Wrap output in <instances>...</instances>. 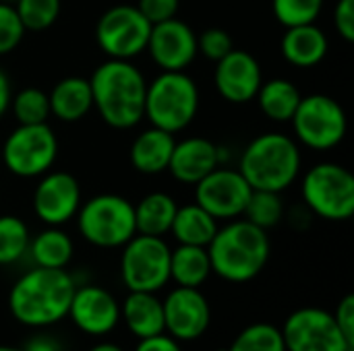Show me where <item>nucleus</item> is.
Masks as SVG:
<instances>
[{
	"instance_id": "f257e3e1",
	"label": "nucleus",
	"mask_w": 354,
	"mask_h": 351,
	"mask_svg": "<svg viewBox=\"0 0 354 351\" xmlns=\"http://www.w3.org/2000/svg\"><path fill=\"white\" fill-rule=\"evenodd\" d=\"M93 108L100 118L116 130H129L143 120L147 81L131 60L108 58L91 79Z\"/></svg>"
},
{
	"instance_id": "f03ea898",
	"label": "nucleus",
	"mask_w": 354,
	"mask_h": 351,
	"mask_svg": "<svg viewBox=\"0 0 354 351\" xmlns=\"http://www.w3.org/2000/svg\"><path fill=\"white\" fill-rule=\"evenodd\" d=\"M75 279L66 269L33 267L19 277L8 294V308L21 325L41 329L62 321L75 294Z\"/></svg>"
},
{
	"instance_id": "7ed1b4c3",
	"label": "nucleus",
	"mask_w": 354,
	"mask_h": 351,
	"mask_svg": "<svg viewBox=\"0 0 354 351\" xmlns=\"http://www.w3.org/2000/svg\"><path fill=\"white\" fill-rule=\"evenodd\" d=\"M272 244L266 230L251 221L230 219L218 228L214 240L207 244L212 273L230 283H247L255 279L270 261Z\"/></svg>"
},
{
	"instance_id": "20e7f679",
	"label": "nucleus",
	"mask_w": 354,
	"mask_h": 351,
	"mask_svg": "<svg viewBox=\"0 0 354 351\" xmlns=\"http://www.w3.org/2000/svg\"><path fill=\"white\" fill-rule=\"evenodd\" d=\"M301 168V145L292 137L263 132L243 149L236 170L253 190L284 192L299 180Z\"/></svg>"
},
{
	"instance_id": "39448f33",
	"label": "nucleus",
	"mask_w": 354,
	"mask_h": 351,
	"mask_svg": "<svg viewBox=\"0 0 354 351\" xmlns=\"http://www.w3.org/2000/svg\"><path fill=\"white\" fill-rule=\"evenodd\" d=\"M199 112V87L185 70H162L145 91L143 118L166 132L185 130Z\"/></svg>"
},
{
	"instance_id": "423d86ee",
	"label": "nucleus",
	"mask_w": 354,
	"mask_h": 351,
	"mask_svg": "<svg viewBox=\"0 0 354 351\" xmlns=\"http://www.w3.org/2000/svg\"><path fill=\"white\" fill-rule=\"evenodd\" d=\"M75 217L81 238L95 248H122L137 234L135 205L120 194H95L81 203Z\"/></svg>"
},
{
	"instance_id": "0eeeda50",
	"label": "nucleus",
	"mask_w": 354,
	"mask_h": 351,
	"mask_svg": "<svg viewBox=\"0 0 354 351\" xmlns=\"http://www.w3.org/2000/svg\"><path fill=\"white\" fill-rule=\"evenodd\" d=\"M305 205L326 221H346L354 213V176L348 168L322 161L307 170L301 182Z\"/></svg>"
},
{
	"instance_id": "6e6552de",
	"label": "nucleus",
	"mask_w": 354,
	"mask_h": 351,
	"mask_svg": "<svg viewBox=\"0 0 354 351\" xmlns=\"http://www.w3.org/2000/svg\"><path fill=\"white\" fill-rule=\"evenodd\" d=\"M290 124L295 130V141L311 151H330L338 147L348 130L344 108L334 97L324 93L301 97Z\"/></svg>"
},
{
	"instance_id": "1a4fd4ad",
	"label": "nucleus",
	"mask_w": 354,
	"mask_h": 351,
	"mask_svg": "<svg viewBox=\"0 0 354 351\" xmlns=\"http://www.w3.org/2000/svg\"><path fill=\"white\" fill-rule=\"evenodd\" d=\"M170 246L160 236L135 234L120 257V277L129 292H160L170 281Z\"/></svg>"
},
{
	"instance_id": "9d476101",
	"label": "nucleus",
	"mask_w": 354,
	"mask_h": 351,
	"mask_svg": "<svg viewBox=\"0 0 354 351\" xmlns=\"http://www.w3.org/2000/svg\"><path fill=\"white\" fill-rule=\"evenodd\" d=\"M58 157V139L44 124H19L2 145V161L17 178H39Z\"/></svg>"
},
{
	"instance_id": "9b49d317",
	"label": "nucleus",
	"mask_w": 354,
	"mask_h": 351,
	"mask_svg": "<svg viewBox=\"0 0 354 351\" xmlns=\"http://www.w3.org/2000/svg\"><path fill=\"white\" fill-rule=\"evenodd\" d=\"M151 23L133 4L108 8L95 25V41L108 58L133 60L145 52Z\"/></svg>"
},
{
	"instance_id": "f8f14e48",
	"label": "nucleus",
	"mask_w": 354,
	"mask_h": 351,
	"mask_svg": "<svg viewBox=\"0 0 354 351\" xmlns=\"http://www.w3.org/2000/svg\"><path fill=\"white\" fill-rule=\"evenodd\" d=\"M286 351H354L332 312L307 306L295 310L280 329Z\"/></svg>"
},
{
	"instance_id": "ddd939ff",
	"label": "nucleus",
	"mask_w": 354,
	"mask_h": 351,
	"mask_svg": "<svg viewBox=\"0 0 354 351\" xmlns=\"http://www.w3.org/2000/svg\"><path fill=\"white\" fill-rule=\"evenodd\" d=\"M253 188L243 174L228 166H218L195 184V203L218 221H230L243 215Z\"/></svg>"
},
{
	"instance_id": "4468645a",
	"label": "nucleus",
	"mask_w": 354,
	"mask_h": 351,
	"mask_svg": "<svg viewBox=\"0 0 354 351\" xmlns=\"http://www.w3.org/2000/svg\"><path fill=\"white\" fill-rule=\"evenodd\" d=\"M81 203L83 199L77 178L60 170H50L44 176H39V182L31 199L35 217L41 223L54 228L68 223L77 215Z\"/></svg>"
},
{
	"instance_id": "2eb2a0df",
	"label": "nucleus",
	"mask_w": 354,
	"mask_h": 351,
	"mask_svg": "<svg viewBox=\"0 0 354 351\" xmlns=\"http://www.w3.org/2000/svg\"><path fill=\"white\" fill-rule=\"evenodd\" d=\"M164 304V331L176 341L199 339L212 323V308L199 288L176 285Z\"/></svg>"
},
{
	"instance_id": "dca6fc26",
	"label": "nucleus",
	"mask_w": 354,
	"mask_h": 351,
	"mask_svg": "<svg viewBox=\"0 0 354 351\" xmlns=\"http://www.w3.org/2000/svg\"><path fill=\"white\" fill-rule=\"evenodd\" d=\"M145 52L162 70H187L197 58V33L176 17L151 25Z\"/></svg>"
},
{
	"instance_id": "f3484780",
	"label": "nucleus",
	"mask_w": 354,
	"mask_h": 351,
	"mask_svg": "<svg viewBox=\"0 0 354 351\" xmlns=\"http://www.w3.org/2000/svg\"><path fill=\"white\" fill-rule=\"evenodd\" d=\"M263 83L261 64L245 50H232L216 62L214 85L228 103H249Z\"/></svg>"
},
{
	"instance_id": "a211bd4d",
	"label": "nucleus",
	"mask_w": 354,
	"mask_h": 351,
	"mask_svg": "<svg viewBox=\"0 0 354 351\" xmlns=\"http://www.w3.org/2000/svg\"><path fill=\"white\" fill-rule=\"evenodd\" d=\"M73 325L91 337L108 335L120 323V304L116 298L100 285L75 288L68 314Z\"/></svg>"
},
{
	"instance_id": "6ab92c4d",
	"label": "nucleus",
	"mask_w": 354,
	"mask_h": 351,
	"mask_svg": "<svg viewBox=\"0 0 354 351\" xmlns=\"http://www.w3.org/2000/svg\"><path fill=\"white\" fill-rule=\"evenodd\" d=\"M220 166V145L203 137H189L174 143L168 172L180 184L195 186Z\"/></svg>"
},
{
	"instance_id": "aec40b11",
	"label": "nucleus",
	"mask_w": 354,
	"mask_h": 351,
	"mask_svg": "<svg viewBox=\"0 0 354 351\" xmlns=\"http://www.w3.org/2000/svg\"><path fill=\"white\" fill-rule=\"evenodd\" d=\"M280 52L288 64L297 68H313L328 56L330 39L315 23L286 27L280 41Z\"/></svg>"
},
{
	"instance_id": "412c9836",
	"label": "nucleus",
	"mask_w": 354,
	"mask_h": 351,
	"mask_svg": "<svg viewBox=\"0 0 354 351\" xmlns=\"http://www.w3.org/2000/svg\"><path fill=\"white\" fill-rule=\"evenodd\" d=\"M174 134L166 132L162 128L149 126L147 130L139 132L129 149L131 166L145 176H156L162 172H168V163L174 149Z\"/></svg>"
},
{
	"instance_id": "4be33fe9",
	"label": "nucleus",
	"mask_w": 354,
	"mask_h": 351,
	"mask_svg": "<svg viewBox=\"0 0 354 351\" xmlns=\"http://www.w3.org/2000/svg\"><path fill=\"white\" fill-rule=\"evenodd\" d=\"M120 319L137 339L164 333V304L153 292H129L120 306Z\"/></svg>"
},
{
	"instance_id": "5701e85b",
	"label": "nucleus",
	"mask_w": 354,
	"mask_h": 351,
	"mask_svg": "<svg viewBox=\"0 0 354 351\" xmlns=\"http://www.w3.org/2000/svg\"><path fill=\"white\" fill-rule=\"evenodd\" d=\"M50 114L60 122H79L93 110L91 85L83 77H66L48 93Z\"/></svg>"
},
{
	"instance_id": "b1692460",
	"label": "nucleus",
	"mask_w": 354,
	"mask_h": 351,
	"mask_svg": "<svg viewBox=\"0 0 354 351\" xmlns=\"http://www.w3.org/2000/svg\"><path fill=\"white\" fill-rule=\"evenodd\" d=\"M218 228L220 225H218L216 217H212L197 203H189V205H183L176 209L170 234L174 236V240L178 244L207 248V244L214 240Z\"/></svg>"
},
{
	"instance_id": "393cba45",
	"label": "nucleus",
	"mask_w": 354,
	"mask_h": 351,
	"mask_svg": "<svg viewBox=\"0 0 354 351\" xmlns=\"http://www.w3.org/2000/svg\"><path fill=\"white\" fill-rule=\"evenodd\" d=\"M299 87L288 79H270L263 81L255 99L259 103L261 114L272 122H290L299 103H301Z\"/></svg>"
},
{
	"instance_id": "a878e982",
	"label": "nucleus",
	"mask_w": 354,
	"mask_h": 351,
	"mask_svg": "<svg viewBox=\"0 0 354 351\" xmlns=\"http://www.w3.org/2000/svg\"><path fill=\"white\" fill-rule=\"evenodd\" d=\"M176 201L168 192H149L135 205V228L137 234L145 236H160L164 238L170 234L174 215H176Z\"/></svg>"
},
{
	"instance_id": "bb28decb",
	"label": "nucleus",
	"mask_w": 354,
	"mask_h": 351,
	"mask_svg": "<svg viewBox=\"0 0 354 351\" xmlns=\"http://www.w3.org/2000/svg\"><path fill=\"white\" fill-rule=\"evenodd\" d=\"M212 275L207 248L178 244L170 252V279L180 288H201Z\"/></svg>"
},
{
	"instance_id": "cd10ccee",
	"label": "nucleus",
	"mask_w": 354,
	"mask_h": 351,
	"mask_svg": "<svg viewBox=\"0 0 354 351\" xmlns=\"http://www.w3.org/2000/svg\"><path fill=\"white\" fill-rule=\"evenodd\" d=\"M27 252L31 254V261L35 267H46V269H66V265L73 259L75 246L71 236L54 225H48L44 232L33 236L29 240Z\"/></svg>"
},
{
	"instance_id": "c85d7f7f",
	"label": "nucleus",
	"mask_w": 354,
	"mask_h": 351,
	"mask_svg": "<svg viewBox=\"0 0 354 351\" xmlns=\"http://www.w3.org/2000/svg\"><path fill=\"white\" fill-rule=\"evenodd\" d=\"M245 219L251 221L253 225L261 228V230H272L276 228L282 217H284V201L280 197V192H272V190H253L247 207L243 211Z\"/></svg>"
},
{
	"instance_id": "c756f323",
	"label": "nucleus",
	"mask_w": 354,
	"mask_h": 351,
	"mask_svg": "<svg viewBox=\"0 0 354 351\" xmlns=\"http://www.w3.org/2000/svg\"><path fill=\"white\" fill-rule=\"evenodd\" d=\"M29 228L17 215H0V265H12L27 254Z\"/></svg>"
},
{
	"instance_id": "7c9ffc66",
	"label": "nucleus",
	"mask_w": 354,
	"mask_h": 351,
	"mask_svg": "<svg viewBox=\"0 0 354 351\" xmlns=\"http://www.w3.org/2000/svg\"><path fill=\"white\" fill-rule=\"evenodd\" d=\"M8 110L19 124H44L52 116L48 93L37 87H25L17 91L10 97Z\"/></svg>"
},
{
	"instance_id": "2f4dec72",
	"label": "nucleus",
	"mask_w": 354,
	"mask_h": 351,
	"mask_svg": "<svg viewBox=\"0 0 354 351\" xmlns=\"http://www.w3.org/2000/svg\"><path fill=\"white\" fill-rule=\"evenodd\" d=\"M226 351H286V348L278 327L255 323L245 327Z\"/></svg>"
},
{
	"instance_id": "473e14b6",
	"label": "nucleus",
	"mask_w": 354,
	"mask_h": 351,
	"mask_svg": "<svg viewBox=\"0 0 354 351\" xmlns=\"http://www.w3.org/2000/svg\"><path fill=\"white\" fill-rule=\"evenodd\" d=\"M25 31H44L60 14V0H15L12 2Z\"/></svg>"
},
{
	"instance_id": "72a5a7b5",
	"label": "nucleus",
	"mask_w": 354,
	"mask_h": 351,
	"mask_svg": "<svg viewBox=\"0 0 354 351\" xmlns=\"http://www.w3.org/2000/svg\"><path fill=\"white\" fill-rule=\"evenodd\" d=\"M274 17L284 27L315 23L324 10V0H272Z\"/></svg>"
},
{
	"instance_id": "f704fd0d",
	"label": "nucleus",
	"mask_w": 354,
	"mask_h": 351,
	"mask_svg": "<svg viewBox=\"0 0 354 351\" xmlns=\"http://www.w3.org/2000/svg\"><path fill=\"white\" fill-rule=\"evenodd\" d=\"M25 37V27L10 2H0V56L10 54Z\"/></svg>"
},
{
	"instance_id": "c9c22d12",
	"label": "nucleus",
	"mask_w": 354,
	"mask_h": 351,
	"mask_svg": "<svg viewBox=\"0 0 354 351\" xmlns=\"http://www.w3.org/2000/svg\"><path fill=\"white\" fill-rule=\"evenodd\" d=\"M232 50H234V43H232L230 33L220 27H209L197 35V52L203 54L212 62H218Z\"/></svg>"
},
{
	"instance_id": "e433bc0d",
	"label": "nucleus",
	"mask_w": 354,
	"mask_h": 351,
	"mask_svg": "<svg viewBox=\"0 0 354 351\" xmlns=\"http://www.w3.org/2000/svg\"><path fill=\"white\" fill-rule=\"evenodd\" d=\"M135 6L141 10V14L151 25H156V23H162V21L176 17L180 0H139Z\"/></svg>"
},
{
	"instance_id": "4c0bfd02",
	"label": "nucleus",
	"mask_w": 354,
	"mask_h": 351,
	"mask_svg": "<svg viewBox=\"0 0 354 351\" xmlns=\"http://www.w3.org/2000/svg\"><path fill=\"white\" fill-rule=\"evenodd\" d=\"M334 27L344 41H354V0H338L334 8Z\"/></svg>"
},
{
	"instance_id": "58836bf2",
	"label": "nucleus",
	"mask_w": 354,
	"mask_h": 351,
	"mask_svg": "<svg viewBox=\"0 0 354 351\" xmlns=\"http://www.w3.org/2000/svg\"><path fill=\"white\" fill-rule=\"evenodd\" d=\"M336 325L342 331L344 339L354 348V296L348 294L340 300L336 312H334Z\"/></svg>"
},
{
	"instance_id": "ea45409f",
	"label": "nucleus",
	"mask_w": 354,
	"mask_h": 351,
	"mask_svg": "<svg viewBox=\"0 0 354 351\" xmlns=\"http://www.w3.org/2000/svg\"><path fill=\"white\" fill-rule=\"evenodd\" d=\"M135 351H183V350H180V343L164 331V333H158V335H151V337L139 339V345L135 348Z\"/></svg>"
},
{
	"instance_id": "a19ab883",
	"label": "nucleus",
	"mask_w": 354,
	"mask_h": 351,
	"mask_svg": "<svg viewBox=\"0 0 354 351\" xmlns=\"http://www.w3.org/2000/svg\"><path fill=\"white\" fill-rule=\"evenodd\" d=\"M23 351H62L60 348V343H58V339H54V337H50V335H35V337H31L27 343H25V348H21Z\"/></svg>"
},
{
	"instance_id": "79ce46f5",
	"label": "nucleus",
	"mask_w": 354,
	"mask_h": 351,
	"mask_svg": "<svg viewBox=\"0 0 354 351\" xmlns=\"http://www.w3.org/2000/svg\"><path fill=\"white\" fill-rule=\"evenodd\" d=\"M10 97H12V89H10V79L8 74L0 68V118L8 112L10 106Z\"/></svg>"
},
{
	"instance_id": "37998d69",
	"label": "nucleus",
	"mask_w": 354,
	"mask_h": 351,
	"mask_svg": "<svg viewBox=\"0 0 354 351\" xmlns=\"http://www.w3.org/2000/svg\"><path fill=\"white\" fill-rule=\"evenodd\" d=\"M89 351H122L118 345H114V343H97V345H93Z\"/></svg>"
},
{
	"instance_id": "c03bdc74",
	"label": "nucleus",
	"mask_w": 354,
	"mask_h": 351,
	"mask_svg": "<svg viewBox=\"0 0 354 351\" xmlns=\"http://www.w3.org/2000/svg\"><path fill=\"white\" fill-rule=\"evenodd\" d=\"M0 351H23L21 348H10V345H0Z\"/></svg>"
},
{
	"instance_id": "a18cd8bd",
	"label": "nucleus",
	"mask_w": 354,
	"mask_h": 351,
	"mask_svg": "<svg viewBox=\"0 0 354 351\" xmlns=\"http://www.w3.org/2000/svg\"><path fill=\"white\" fill-rule=\"evenodd\" d=\"M0 2H10V4H12V2H15V0H0Z\"/></svg>"
}]
</instances>
